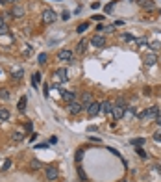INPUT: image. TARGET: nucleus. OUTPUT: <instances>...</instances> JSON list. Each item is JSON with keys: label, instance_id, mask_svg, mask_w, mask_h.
Instances as JSON below:
<instances>
[{"label": "nucleus", "instance_id": "nucleus-17", "mask_svg": "<svg viewBox=\"0 0 161 182\" xmlns=\"http://www.w3.org/2000/svg\"><path fill=\"white\" fill-rule=\"evenodd\" d=\"M26 102H28V99H26V97H20V99H19V104H17L19 112H24V110H26Z\"/></svg>", "mask_w": 161, "mask_h": 182}, {"label": "nucleus", "instance_id": "nucleus-16", "mask_svg": "<svg viewBox=\"0 0 161 182\" xmlns=\"http://www.w3.org/2000/svg\"><path fill=\"white\" fill-rule=\"evenodd\" d=\"M82 102H83V104H89V102H93V95H91L89 91H83V93H82Z\"/></svg>", "mask_w": 161, "mask_h": 182}, {"label": "nucleus", "instance_id": "nucleus-31", "mask_svg": "<svg viewBox=\"0 0 161 182\" xmlns=\"http://www.w3.org/2000/svg\"><path fill=\"white\" fill-rule=\"evenodd\" d=\"M78 175H80V179H82L83 182L87 180V177H85V173H83V169H82V167H78Z\"/></svg>", "mask_w": 161, "mask_h": 182}, {"label": "nucleus", "instance_id": "nucleus-14", "mask_svg": "<svg viewBox=\"0 0 161 182\" xmlns=\"http://www.w3.org/2000/svg\"><path fill=\"white\" fill-rule=\"evenodd\" d=\"M87 45H89V41H87V39H82V41L78 43V47H76V54H85Z\"/></svg>", "mask_w": 161, "mask_h": 182}, {"label": "nucleus", "instance_id": "nucleus-27", "mask_svg": "<svg viewBox=\"0 0 161 182\" xmlns=\"http://www.w3.org/2000/svg\"><path fill=\"white\" fill-rule=\"evenodd\" d=\"M115 4H117V2H109V4H108V6L104 7V11H106V13H109V11H113V7H115Z\"/></svg>", "mask_w": 161, "mask_h": 182}, {"label": "nucleus", "instance_id": "nucleus-21", "mask_svg": "<svg viewBox=\"0 0 161 182\" xmlns=\"http://www.w3.org/2000/svg\"><path fill=\"white\" fill-rule=\"evenodd\" d=\"M133 43H135L137 47H143V45L148 43V39H146V37H139V39H133Z\"/></svg>", "mask_w": 161, "mask_h": 182}, {"label": "nucleus", "instance_id": "nucleus-38", "mask_svg": "<svg viewBox=\"0 0 161 182\" xmlns=\"http://www.w3.org/2000/svg\"><path fill=\"white\" fill-rule=\"evenodd\" d=\"M154 140H156L158 143H161V132H156V134H154Z\"/></svg>", "mask_w": 161, "mask_h": 182}, {"label": "nucleus", "instance_id": "nucleus-36", "mask_svg": "<svg viewBox=\"0 0 161 182\" xmlns=\"http://www.w3.org/2000/svg\"><path fill=\"white\" fill-rule=\"evenodd\" d=\"M24 128H26L28 132H32V130H33V125H32V121H30V123H26V125H24Z\"/></svg>", "mask_w": 161, "mask_h": 182}, {"label": "nucleus", "instance_id": "nucleus-39", "mask_svg": "<svg viewBox=\"0 0 161 182\" xmlns=\"http://www.w3.org/2000/svg\"><path fill=\"white\" fill-rule=\"evenodd\" d=\"M143 93H145V95H152V89H150V87H145Z\"/></svg>", "mask_w": 161, "mask_h": 182}, {"label": "nucleus", "instance_id": "nucleus-2", "mask_svg": "<svg viewBox=\"0 0 161 182\" xmlns=\"http://www.w3.org/2000/svg\"><path fill=\"white\" fill-rule=\"evenodd\" d=\"M126 113V104H124V99H119L117 104H113V117L115 119H122Z\"/></svg>", "mask_w": 161, "mask_h": 182}, {"label": "nucleus", "instance_id": "nucleus-34", "mask_svg": "<svg viewBox=\"0 0 161 182\" xmlns=\"http://www.w3.org/2000/svg\"><path fill=\"white\" fill-rule=\"evenodd\" d=\"M61 19H63V20H69V19H70V13H69V11H63V13H61Z\"/></svg>", "mask_w": 161, "mask_h": 182}, {"label": "nucleus", "instance_id": "nucleus-24", "mask_svg": "<svg viewBox=\"0 0 161 182\" xmlns=\"http://www.w3.org/2000/svg\"><path fill=\"white\" fill-rule=\"evenodd\" d=\"M87 28H89V24H87V22H82V24H80V26L76 28V32H78V33H83V32H85Z\"/></svg>", "mask_w": 161, "mask_h": 182}, {"label": "nucleus", "instance_id": "nucleus-8", "mask_svg": "<svg viewBox=\"0 0 161 182\" xmlns=\"http://www.w3.org/2000/svg\"><path fill=\"white\" fill-rule=\"evenodd\" d=\"M82 110H83V104H82V102H78V100H72V102H69V112H70L72 115H78Z\"/></svg>", "mask_w": 161, "mask_h": 182}, {"label": "nucleus", "instance_id": "nucleus-42", "mask_svg": "<svg viewBox=\"0 0 161 182\" xmlns=\"http://www.w3.org/2000/svg\"><path fill=\"white\" fill-rule=\"evenodd\" d=\"M91 7H93V9H98V7H100V2H95V4H93Z\"/></svg>", "mask_w": 161, "mask_h": 182}, {"label": "nucleus", "instance_id": "nucleus-45", "mask_svg": "<svg viewBox=\"0 0 161 182\" xmlns=\"http://www.w3.org/2000/svg\"><path fill=\"white\" fill-rule=\"evenodd\" d=\"M4 26V17H0V28Z\"/></svg>", "mask_w": 161, "mask_h": 182}, {"label": "nucleus", "instance_id": "nucleus-5", "mask_svg": "<svg viewBox=\"0 0 161 182\" xmlns=\"http://www.w3.org/2000/svg\"><path fill=\"white\" fill-rule=\"evenodd\" d=\"M41 17H43V22H46V24H52V22L57 20V13L52 11V9H44Z\"/></svg>", "mask_w": 161, "mask_h": 182}, {"label": "nucleus", "instance_id": "nucleus-37", "mask_svg": "<svg viewBox=\"0 0 161 182\" xmlns=\"http://www.w3.org/2000/svg\"><path fill=\"white\" fill-rule=\"evenodd\" d=\"M4 33H9V30H7V26H6V24L0 28V35H4Z\"/></svg>", "mask_w": 161, "mask_h": 182}, {"label": "nucleus", "instance_id": "nucleus-9", "mask_svg": "<svg viewBox=\"0 0 161 182\" xmlns=\"http://www.w3.org/2000/svg\"><path fill=\"white\" fill-rule=\"evenodd\" d=\"M11 15H13L15 19H22V17L26 15V9H24L22 6H19V4H15V6H13V9H11Z\"/></svg>", "mask_w": 161, "mask_h": 182}, {"label": "nucleus", "instance_id": "nucleus-30", "mask_svg": "<svg viewBox=\"0 0 161 182\" xmlns=\"http://www.w3.org/2000/svg\"><path fill=\"white\" fill-rule=\"evenodd\" d=\"M39 82H41V74H39V73H35V74H33V86H37Z\"/></svg>", "mask_w": 161, "mask_h": 182}, {"label": "nucleus", "instance_id": "nucleus-40", "mask_svg": "<svg viewBox=\"0 0 161 182\" xmlns=\"http://www.w3.org/2000/svg\"><path fill=\"white\" fill-rule=\"evenodd\" d=\"M43 93H44V97H46V95H48V86H46V84H44V86H43Z\"/></svg>", "mask_w": 161, "mask_h": 182}, {"label": "nucleus", "instance_id": "nucleus-10", "mask_svg": "<svg viewBox=\"0 0 161 182\" xmlns=\"http://www.w3.org/2000/svg\"><path fill=\"white\" fill-rule=\"evenodd\" d=\"M100 112H104L106 115H111L113 113V102H109V100L100 102Z\"/></svg>", "mask_w": 161, "mask_h": 182}, {"label": "nucleus", "instance_id": "nucleus-11", "mask_svg": "<svg viewBox=\"0 0 161 182\" xmlns=\"http://www.w3.org/2000/svg\"><path fill=\"white\" fill-rule=\"evenodd\" d=\"M61 99L69 104V102L76 100V93H74V91H65V89H61Z\"/></svg>", "mask_w": 161, "mask_h": 182}, {"label": "nucleus", "instance_id": "nucleus-29", "mask_svg": "<svg viewBox=\"0 0 161 182\" xmlns=\"http://www.w3.org/2000/svg\"><path fill=\"white\" fill-rule=\"evenodd\" d=\"M150 48H152V50H158V48H161V43L159 41H152V43H150Z\"/></svg>", "mask_w": 161, "mask_h": 182}, {"label": "nucleus", "instance_id": "nucleus-32", "mask_svg": "<svg viewBox=\"0 0 161 182\" xmlns=\"http://www.w3.org/2000/svg\"><path fill=\"white\" fill-rule=\"evenodd\" d=\"M122 39L124 41H133V35L132 33H122Z\"/></svg>", "mask_w": 161, "mask_h": 182}, {"label": "nucleus", "instance_id": "nucleus-41", "mask_svg": "<svg viewBox=\"0 0 161 182\" xmlns=\"http://www.w3.org/2000/svg\"><path fill=\"white\" fill-rule=\"evenodd\" d=\"M128 113H130V115H135L137 112H135V108H128Z\"/></svg>", "mask_w": 161, "mask_h": 182}, {"label": "nucleus", "instance_id": "nucleus-19", "mask_svg": "<svg viewBox=\"0 0 161 182\" xmlns=\"http://www.w3.org/2000/svg\"><path fill=\"white\" fill-rule=\"evenodd\" d=\"M46 60H48V56H46L44 52H41V54L37 56V63H39V65H44V63H46Z\"/></svg>", "mask_w": 161, "mask_h": 182}, {"label": "nucleus", "instance_id": "nucleus-28", "mask_svg": "<svg viewBox=\"0 0 161 182\" xmlns=\"http://www.w3.org/2000/svg\"><path fill=\"white\" fill-rule=\"evenodd\" d=\"M9 166H11V160H9V158H6V160H4V166H2V171H7V169H9Z\"/></svg>", "mask_w": 161, "mask_h": 182}, {"label": "nucleus", "instance_id": "nucleus-18", "mask_svg": "<svg viewBox=\"0 0 161 182\" xmlns=\"http://www.w3.org/2000/svg\"><path fill=\"white\" fill-rule=\"evenodd\" d=\"M7 119H9V110L0 108V123H2V121H7Z\"/></svg>", "mask_w": 161, "mask_h": 182}, {"label": "nucleus", "instance_id": "nucleus-6", "mask_svg": "<svg viewBox=\"0 0 161 182\" xmlns=\"http://www.w3.org/2000/svg\"><path fill=\"white\" fill-rule=\"evenodd\" d=\"M57 58H59V61H72L74 52H72V50H69V48H63V50H59Z\"/></svg>", "mask_w": 161, "mask_h": 182}, {"label": "nucleus", "instance_id": "nucleus-1", "mask_svg": "<svg viewBox=\"0 0 161 182\" xmlns=\"http://www.w3.org/2000/svg\"><path fill=\"white\" fill-rule=\"evenodd\" d=\"M159 115V108L158 106H150V108H146V110H143L141 113H137V117L139 119H143V121H152V119H156Z\"/></svg>", "mask_w": 161, "mask_h": 182}, {"label": "nucleus", "instance_id": "nucleus-3", "mask_svg": "<svg viewBox=\"0 0 161 182\" xmlns=\"http://www.w3.org/2000/svg\"><path fill=\"white\" fill-rule=\"evenodd\" d=\"M83 110L87 112V115H91V117H95L96 113H100V104L98 102H89V104H83Z\"/></svg>", "mask_w": 161, "mask_h": 182}, {"label": "nucleus", "instance_id": "nucleus-22", "mask_svg": "<svg viewBox=\"0 0 161 182\" xmlns=\"http://www.w3.org/2000/svg\"><path fill=\"white\" fill-rule=\"evenodd\" d=\"M22 74H24V71H22V69H19V71H17V73H13V74H11V78H13V80H17V82H19V80H20V78H22Z\"/></svg>", "mask_w": 161, "mask_h": 182}, {"label": "nucleus", "instance_id": "nucleus-23", "mask_svg": "<svg viewBox=\"0 0 161 182\" xmlns=\"http://www.w3.org/2000/svg\"><path fill=\"white\" fill-rule=\"evenodd\" d=\"M24 140V134L20 132V130H17L15 134H13V141H22Z\"/></svg>", "mask_w": 161, "mask_h": 182}, {"label": "nucleus", "instance_id": "nucleus-43", "mask_svg": "<svg viewBox=\"0 0 161 182\" xmlns=\"http://www.w3.org/2000/svg\"><path fill=\"white\" fill-rule=\"evenodd\" d=\"M93 19H95V20H102V19H104V15H95Z\"/></svg>", "mask_w": 161, "mask_h": 182}, {"label": "nucleus", "instance_id": "nucleus-12", "mask_svg": "<svg viewBox=\"0 0 161 182\" xmlns=\"http://www.w3.org/2000/svg\"><path fill=\"white\" fill-rule=\"evenodd\" d=\"M137 4H139L143 9H148V11L156 9V2H154V0H137Z\"/></svg>", "mask_w": 161, "mask_h": 182}, {"label": "nucleus", "instance_id": "nucleus-20", "mask_svg": "<svg viewBox=\"0 0 161 182\" xmlns=\"http://www.w3.org/2000/svg\"><path fill=\"white\" fill-rule=\"evenodd\" d=\"M30 167H32L33 171H37V169H41V167H43V164H41L39 160H32V162H30Z\"/></svg>", "mask_w": 161, "mask_h": 182}, {"label": "nucleus", "instance_id": "nucleus-35", "mask_svg": "<svg viewBox=\"0 0 161 182\" xmlns=\"http://www.w3.org/2000/svg\"><path fill=\"white\" fill-rule=\"evenodd\" d=\"M82 158H83V149H80V151H78V153H76V160H78V162H80V160H82Z\"/></svg>", "mask_w": 161, "mask_h": 182}, {"label": "nucleus", "instance_id": "nucleus-15", "mask_svg": "<svg viewBox=\"0 0 161 182\" xmlns=\"http://www.w3.org/2000/svg\"><path fill=\"white\" fill-rule=\"evenodd\" d=\"M56 78H57L59 82H67V78H69V76H67V71H65V69L56 71Z\"/></svg>", "mask_w": 161, "mask_h": 182}, {"label": "nucleus", "instance_id": "nucleus-33", "mask_svg": "<svg viewBox=\"0 0 161 182\" xmlns=\"http://www.w3.org/2000/svg\"><path fill=\"white\" fill-rule=\"evenodd\" d=\"M137 154H139L141 158H146V153H145V149H141V147H137Z\"/></svg>", "mask_w": 161, "mask_h": 182}, {"label": "nucleus", "instance_id": "nucleus-46", "mask_svg": "<svg viewBox=\"0 0 161 182\" xmlns=\"http://www.w3.org/2000/svg\"><path fill=\"white\" fill-rule=\"evenodd\" d=\"M15 2H17V0H7V4H15Z\"/></svg>", "mask_w": 161, "mask_h": 182}, {"label": "nucleus", "instance_id": "nucleus-47", "mask_svg": "<svg viewBox=\"0 0 161 182\" xmlns=\"http://www.w3.org/2000/svg\"><path fill=\"white\" fill-rule=\"evenodd\" d=\"M0 4H7V0H0Z\"/></svg>", "mask_w": 161, "mask_h": 182}, {"label": "nucleus", "instance_id": "nucleus-4", "mask_svg": "<svg viewBox=\"0 0 161 182\" xmlns=\"http://www.w3.org/2000/svg\"><path fill=\"white\" fill-rule=\"evenodd\" d=\"M44 175H46V180L54 182V180H57V177H59V169L56 166H48L44 169Z\"/></svg>", "mask_w": 161, "mask_h": 182}, {"label": "nucleus", "instance_id": "nucleus-25", "mask_svg": "<svg viewBox=\"0 0 161 182\" xmlns=\"http://www.w3.org/2000/svg\"><path fill=\"white\" fill-rule=\"evenodd\" d=\"M145 141H146L145 138H135V140H132V143H133V145H137V147H141Z\"/></svg>", "mask_w": 161, "mask_h": 182}, {"label": "nucleus", "instance_id": "nucleus-13", "mask_svg": "<svg viewBox=\"0 0 161 182\" xmlns=\"http://www.w3.org/2000/svg\"><path fill=\"white\" fill-rule=\"evenodd\" d=\"M145 63H146L148 67H152V65H156V63H158V56H156L154 52H148V54L145 56Z\"/></svg>", "mask_w": 161, "mask_h": 182}, {"label": "nucleus", "instance_id": "nucleus-7", "mask_svg": "<svg viewBox=\"0 0 161 182\" xmlns=\"http://www.w3.org/2000/svg\"><path fill=\"white\" fill-rule=\"evenodd\" d=\"M91 45L96 47V48H104L106 47V37L104 35H93L91 37Z\"/></svg>", "mask_w": 161, "mask_h": 182}, {"label": "nucleus", "instance_id": "nucleus-26", "mask_svg": "<svg viewBox=\"0 0 161 182\" xmlns=\"http://www.w3.org/2000/svg\"><path fill=\"white\" fill-rule=\"evenodd\" d=\"M0 99H2V100H7V99H9L7 89H0Z\"/></svg>", "mask_w": 161, "mask_h": 182}, {"label": "nucleus", "instance_id": "nucleus-48", "mask_svg": "<svg viewBox=\"0 0 161 182\" xmlns=\"http://www.w3.org/2000/svg\"><path fill=\"white\" fill-rule=\"evenodd\" d=\"M59 2H61V0H59Z\"/></svg>", "mask_w": 161, "mask_h": 182}, {"label": "nucleus", "instance_id": "nucleus-44", "mask_svg": "<svg viewBox=\"0 0 161 182\" xmlns=\"http://www.w3.org/2000/svg\"><path fill=\"white\" fill-rule=\"evenodd\" d=\"M156 123H158V125H161V115H158V117H156Z\"/></svg>", "mask_w": 161, "mask_h": 182}]
</instances>
